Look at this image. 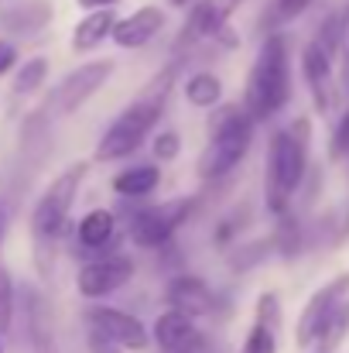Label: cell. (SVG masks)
<instances>
[{
    "label": "cell",
    "mask_w": 349,
    "mask_h": 353,
    "mask_svg": "<svg viewBox=\"0 0 349 353\" xmlns=\"http://www.w3.org/2000/svg\"><path fill=\"white\" fill-rule=\"evenodd\" d=\"M288 93H291L288 45H284L281 34H271L260 45V55H257V62L250 69V79H246V93H243L246 117L250 120L274 117L288 103Z\"/></svg>",
    "instance_id": "obj_1"
},
{
    "label": "cell",
    "mask_w": 349,
    "mask_h": 353,
    "mask_svg": "<svg viewBox=\"0 0 349 353\" xmlns=\"http://www.w3.org/2000/svg\"><path fill=\"white\" fill-rule=\"evenodd\" d=\"M305 120L291 130H277L267 148V206L281 213L305 175Z\"/></svg>",
    "instance_id": "obj_2"
},
{
    "label": "cell",
    "mask_w": 349,
    "mask_h": 353,
    "mask_svg": "<svg viewBox=\"0 0 349 353\" xmlns=\"http://www.w3.org/2000/svg\"><path fill=\"white\" fill-rule=\"evenodd\" d=\"M250 137H253V120L240 110H223L220 123L213 127V137L206 144V151L199 154V175L202 179H223L243 161V154L250 151Z\"/></svg>",
    "instance_id": "obj_3"
},
{
    "label": "cell",
    "mask_w": 349,
    "mask_h": 353,
    "mask_svg": "<svg viewBox=\"0 0 349 353\" xmlns=\"http://www.w3.org/2000/svg\"><path fill=\"white\" fill-rule=\"evenodd\" d=\"M86 179V165H69L48 189L45 196L38 199L34 213H31V230L38 240H52V236L62 234L65 220H69V210L76 203V192H79V182Z\"/></svg>",
    "instance_id": "obj_4"
},
{
    "label": "cell",
    "mask_w": 349,
    "mask_h": 353,
    "mask_svg": "<svg viewBox=\"0 0 349 353\" xmlns=\"http://www.w3.org/2000/svg\"><path fill=\"white\" fill-rule=\"evenodd\" d=\"M158 117H161V103H154V100H140V103L127 107V110L107 127V134L100 137L96 158H100V161L127 158L130 151H137V144L147 137V130H154Z\"/></svg>",
    "instance_id": "obj_5"
},
{
    "label": "cell",
    "mask_w": 349,
    "mask_h": 353,
    "mask_svg": "<svg viewBox=\"0 0 349 353\" xmlns=\"http://www.w3.org/2000/svg\"><path fill=\"white\" fill-rule=\"evenodd\" d=\"M189 213H192V199H171V203L151 206L130 220V240L137 247H161L185 223Z\"/></svg>",
    "instance_id": "obj_6"
},
{
    "label": "cell",
    "mask_w": 349,
    "mask_h": 353,
    "mask_svg": "<svg viewBox=\"0 0 349 353\" xmlns=\"http://www.w3.org/2000/svg\"><path fill=\"white\" fill-rule=\"evenodd\" d=\"M110 72H114V62H86V65H79L76 72H69L59 86H55V97H52V107H55V114H72V110H79L93 93H100V86L110 79Z\"/></svg>",
    "instance_id": "obj_7"
},
{
    "label": "cell",
    "mask_w": 349,
    "mask_h": 353,
    "mask_svg": "<svg viewBox=\"0 0 349 353\" xmlns=\"http://www.w3.org/2000/svg\"><path fill=\"white\" fill-rule=\"evenodd\" d=\"M86 319H89V326H93L96 336L110 340L120 350H144L147 340H151L147 330H144V323H140L137 316H130V312H120V309L93 305V309L86 312Z\"/></svg>",
    "instance_id": "obj_8"
},
{
    "label": "cell",
    "mask_w": 349,
    "mask_h": 353,
    "mask_svg": "<svg viewBox=\"0 0 349 353\" xmlns=\"http://www.w3.org/2000/svg\"><path fill=\"white\" fill-rule=\"evenodd\" d=\"M130 274H134L130 257L114 254V257H103V261L86 264L79 271V278H76V288H79L83 299H107V295H114L116 288H123L130 281Z\"/></svg>",
    "instance_id": "obj_9"
},
{
    "label": "cell",
    "mask_w": 349,
    "mask_h": 353,
    "mask_svg": "<svg viewBox=\"0 0 349 353\" xmlns=\"http://www.w3.org/2000/svg\"><path fill=\"white\" fill-rule=\"evenodd\" d=\"M346 292H349V274H343V278L329 281L326 288H319V292L308 299V305H305V312H302V319H298V333H295V336H298V347H312V343L319 340L326 319L332 316V309L343 302Z\"/></svg>",
    "instance_id": "obj_10"
},
{
    "label": "cell",
    "mask_w": 349,
    "mask_h": 353,
    "mask_svg": "<svg viewBox=\"0 0 349 353\" xmlns=\"http://www.w3.org/2000/svg\"><path fill=\"white\" fill-rule=\"evenodd\" d=\"M240 0H199L182 28V38H178V48L182 45H192V41H202V38H213L226 28V17L236 10Z\"/></svg>",
    "instance_id": "obj_11"
},
{
    "label": "cell",
    "mask_w": 349,
    "mask_h": 353,
    "mask_svg": "<svg viewBox=\"0 0 349 353\" xmlns=\"http://www.w3.org/2000/svg\"><path fill=\"white\" fill-rule=\"evenodd\" d=\"M302 72L308 79V90L315 97L319 114H326L329 103H332V93H329V86H332V55L319 41H308L305 45V52H302Z\"/></svg>",
    "instance_id": "obj_12"
},
{
    "label": "cell",
    "mask_w": 349,
    "mask_h": 353,
    "mask_svg": "<svg viewBox=\"0 0 349 353\" xmlns=\"http://www.w3.org/2000/svg\"><path fill=\"white\" fill-rule=\"evenodd\" d=\"M168 302H171L175 312H182V316H189V319H195V316H209L213 305H216L213 288H209L202 278H195V274H182V278H175V281L168 285Z\"/></svg>",
    "instance_id": "obj_13"
},
{
    "label": "cell",
    "mask_w": 349,
    "mask_h": 353,
    "mask_svg": "<svg viewBox=\"0 0 349 353\" xmlns=\"http://www.w3.org/2000/svg\"><path fill=\"white\" fill-rule=\"evenodd\" d=\"M161 28H165L161 7H140V10H134L130 17L116 21V28H114L110 38H114L120 48H144Z\"/></svg>",
    "instance_id": "obj_14"
},
{
    "label": "cell",
    "mask_w": 349,
    "mask_h": 353,
    "mask_svg": "<svg viewBox=\"0 0 349 353\" xmlns=\"http://www.w3.org/2000/svg\"><path fill=\"white\" fill-rule=\"evenodd\" d=\"M154 340H158V347H161V350L182 353L192 340H195V326H192V319H189V316H182V312L168 309V312H161V316L154 319Z\"/></svg>",
    "instance_id": "obj_15"
},
{
    "label": "cell",
    "mask_w": 349,
    "mask_h": 353,
    "mask_svg": "<svg viewBox=\"0 0 349 353\" xmlns=\"http://www.w3.org/2000/svg\"><path fill=\"white\" fill-rule=\"evenodd\" d=\"M116 28V14L114 7H103V10H93L89 17H83L76 24V34H72V48L76 52H89L96 45H103Z\"/></svg>",
    "instance_id": "obj_16"
},
{
    "label": "cell",
    "mask_w": 349,
    "mask_h": 353,
    "mask_svg": "<svg viewBox=\"0 0 349 353\" xmlns=\"http://www.w3.org/2000/svg\"><path fill=\"white\" fill-rule=\"evenodd\" d=\"M0 21L14 34H31V31H41L52 21V3H45V0H24V3H14Z\"/></svg>",
    "instance_id": "obj_17"
},
{
    "label": "cell",
    "mask_w": 349,
    "mask_h": 353,
    "mask_svg": "<svg viewBox=\"0 0 349 353\" xmlns=\"http://www.w3.org/2000/svg\"><path fill=\"white\" fill-rule=\"evenodd\" d=\"M116 220L110 210H89L83 220H79V243L96 250V247H107L114 240Z\"/></svg>",
    "instance_id": "obj_18"
},
{
    "label": "cell",
    "mask_w": 349,
    "mask_h": 353,
    "mask_svg": "<svg viewBox=\"0 0 349 353\" xmlns=\"http://www.w3.org/2000/svg\"><path fill=\"white\" fill-rule=\"evenodd\" d=\"M161 182V172L154 165H137V168H127L114 179V189L120 196H147L154 192Z\"/></svg>",
    "instance_id": "obj_19"
},
{
    "label": "cell",
    "mask_w": 349,
    "mask_h": 353,
    "mask_svg": "<svg viewBox=\"0 0 349 353\" xmlns=\"http://www.w3.org/2000/svg\"><path fill=\"white\" fill-rule=\"evenodd\" d=\"M220 97H223V83L213 76V72H195L189 83H185V100L192 103V107H216L220 103Z\"/></svg>",
    "instance_id": "obj_20"
},
{
    "label": "cell",
    "mask_w": 349,
    "mask_h": 353,
    "mask_svg": "<svg viewBox=\"0 0 349 353\" xmlns=\"http://www.w3.org/2000/svg\"><path fill=\"white\" fill-rule=\"evenodd\" d=\"M349 330V302H339L336 309H332V316L326 319V326H322V333H319V350H336L339 343H343V336H346Z\"/></svg>",
    "instance_id": "obj_21"
},
{
    "label": "cell",
    "mask_w": 349,
    "mask_h": 353,
    "mask_svg": "<svg viewBox=\"0 0 349 353\" xmlns=\"http://www.w3.org/2000/svg\"><path fill=\"white\" fill-rule=\"evenodd\" d=\"M45 76H48V62L45 59H28L14 79V93H34L38 86H45Z\"/></svg>",
    "instance_id": "obj_22"
},
{
    "label": "cell",
    "mask_w": 349,
    "mask_h": 353,
    "mask_svg": "<svg viewBox=\"0 0 349 353\" xmlns=\"http://www.w3.org/2000/svg\"><path fill=\"white\" fill-rule=\"evenodd\" d=\"M10 323H14V281L0 264V333H10Z\"/></svg>",
    "instance_id": "obj_23"
},
{
    "label": "cell",
    "mask_w": 349,
    "mask_h": 353,
    "mask_svg": "<svg viewBox=\"0 0 349 353\" xmlns=\"http://www.w3.org/2000/svg\"><path fill=\"white\" fill-rule=\"evenodd\" d=\"M240 353H277L274 330L264 326V323H253V330H250V336H246V343H243Z\"/></svg>",
    "instance_id": "obj_24"
},
{
    "label": "cell",
    "mask_w": 349,
    "mask_h": 353,
    "mask_svg": "<svg viewBox=\"0 0 349 353\" xmlns=\"http://www.w3.org/2000/svg\"><path fill=\"white\" fill-rule=\"evenodd\" d=\"M308 3H312V0H274V7H271V21H274V24L291 21V17H298L302 10H308Z\"/></svg>",
    "instance_id": "obj_25"
},
{
    "label": "cell",
    "mask_w": 349,
    "mask_h": 353,
    "mask_svg": "<svg viewBox=\"0 0 349 353\" xmlns=\"http://www.w3.org/2000/svg\"><path fill=\"white\" fill-rule=\"evenodd\" d=\"M178 151H182V141H178V134H171V130L158 134V141H154V154H158L161 161H171V158H178Z\"/></svg>",
    "instance_id": "obj_26"
},
{
    "label": "cell",
    "mask_w": 349,
    "mask_h": 353,
    "mask_svg": "<svg viewBox=\"0 0 349 353\" xmlns=\"http://www.w3.org/2000/svg\"><path fill=\"white\" fill-rule=\"evenodd\" d=\"M329 154H332V158H346L349 154V110L343 114L339 127H336V134H332V148H329Z\"/></svg>",
    "instance_id": "obj_27"
},
{
    "label": "cell",
    "mask_w": 349,
    "mask_h": 353,
    "mask_svg": "<svg viewBox=\"0 0 349 353\" xmlns=\"http://www.w3.org/2000/svg\"><path fill=\"white\" fill-rule=\"evenodd\" d=\"M34 353H59V347H55V336L48 333V330H34Z\"/></svg>",
    "instance_id": "obj_28"
},
{
    "label": "cell",
    "mask_w": 349,
    "mask_h": 353,
    "mask_svg": "<svg viewBox=\"0 0 349 353\" xmlns=\"http://www.w3.org/2000/svg\"><path fill=\"white\" fill-rule=\"evenodd\" d=\"M17 62V52H14V45L10 41H0V76L3 72H10V65Z\"/></svg>",
    "instance_id": "obj_29"
},
{
    "label": "cell",
    "mask_w": 349,
    "mask_h": 353,
    "mask_svg": "<svg viewBox=\"0 0 349 353\" xmlns=\"http://www.w3.org/2000/svg\"><path fill=\"white\" fill-rule=\"evenodd\" d=\"M89 353H123V350L114 347L110 340H103V336H96V333H93V336H89Z\"/></svg>",
    "instance_id": "obj_30"
},
{
    "label": "cell",
    "mask_w": 349,
    "mask_h": 353,
    "mask_svg": "<svg viewBox=\"0 0 349 353\" xmlns=\"http://www.w3.org/2000/svg\"><path fill=\"white\" fill-rule=\"evenodd\" d=\"M83 7H96V10H103V7H114L116 0H79Z\"/></svg>",
    "instance_id": "obj_31"
},
{
    "label": "cell",
    "mask_w": 349,
    "mask_h": 353,
    "mask_svg": "<svg viewBox=\"0 0 349 353\" xmlns=\"http://www.w3.org/2000/svg\"><path fill=\"white\" fill-rule=\"evenodd\" d=\"M7 216H10V213H7V206L0 203V240H3V230H7Z\"/></svg>",
    "instance_id": "obj_32"
},
{
    "label": "cell",
    "mask_w": 349,
    "mask_h": 353,
    "mask_svg": "<svg viewBox=\"0 0 349 353\" xmlns=\"http://www.w3.org/2000/svg\"><path fill=\"white\" fill-rule=\"evenodd\" d=\"M343 72H346V86H349V55H343Z\"/></svg>",
    "instance_id": "obj_33"
},
{
    "label": "cell",
    "mask_w": 349,
    "mask_h": 353,
    "mask_svg": "<svg viewBox=\"0 0 349 353\" xmlns=\"http://www.w3.org/2000/svg\"><path fill=\"white\" fill-rule=\"evenodd\" d=\"M168 3H175V7H185V3H189V0H168Z\"/></svg>",
    "instance_id": "obj_34"
},
{
    "label": "cell",
    "mask_w": 349,
    "mask_h": 353,
    "mask_svg": "<svg viewBox=\"0 0 349 353\" xmlns=\"http://www.w3.org/2000/svg\"><path fill=\"white\" fill-rule=\"evenodd\" d=\"M0 353H3V347H0Z\"/></svg>",
    "instance_id": "obj_35"
}]
</instances>
